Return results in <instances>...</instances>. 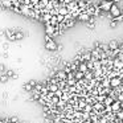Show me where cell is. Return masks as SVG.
<instances>
[{
  "label": "cell",
  "instance_id": "6da1fadb",
  "mask_svg": "<svg viewBox=\"0 0 123 123\" xmlns=\"http://www.w3.org/2000/svg\"><path fill=\"white\" fill-rule=\"evenodd\" d=\"M45 35H49L52 37H56L58 33H57V29L54 25L49 24V23H45Z\"/></svg>",
  "mask_w": 123,
  "mask_h": 123
},
{
  "label": "cell",
  "instance_id": "7a4b0ae2",
  "mask_svg": "<svg viewBox=\"0 0 123 123\" xmlns=\"http://www.w3.org/2000/svg\"><path fill=\"white\" fill-rule=\"evenodd\" d=\"M57 48H58V45H57V43L53 40V38L45 41V49H46V50H49V52H56Z\"/></svg>",
  "mask_w": 123,
  "mask_h": 123
},
{
  "label": "cell",
  "instance_id": "3957f363",
  "mask_svg": "<svg viewBox=\"0 0 123 123\" xmlns=\"http://www.w3.org/2000/svg\"><path fill=\"white\" fill-rule=\"evenodd\" d=\"M112 4H114V1H109V0H102L101 3H99V7H101V9L103 12H110V9H111Z\"/></svg>",
  "mask_w": 123,
  "mask_h": 123
},
{
  "label": "cell",
  "instance_id": "277c9868",
  "mask_svg": "<svg viewBox=\"0 0 123 123\" xmlns=\"http://www.w3.org/2000/svg\"><path fill=\"white\" fill-rule=\"evenodd\" d=\"M110 13H111V16L115 19V17H118V16L122 15V11H120V8L114 3V4H112V7H111V9H110Z\"/></svg>",
  "mask_w": 123,
  "mask_h": 123
},
{
  "label": "cell",
  "instance_id": "5b68a950",
  "mask_svg": "<svg viewBox=\"0 0 123 123\" xmlns=\"http://www.w3.org/2000/svg\"><path fill=\"white\" fill-rule=\"evenodd\" d=\"M122 83H123V81H122V78H120V77H115V78H111V80H110V86H111L112 89L120 86Z\"/></svg>",
  "mask_w": 123,
  "mask_h": 123
},
{
  "label": "cell",
  "instance_id": "8992f818",
  "mask_svg": "<svg viewBox=\"0 0 123 123\" xmlns=\"http://www.w3.org/2000/svg\"><path fill=\"white\" fill-rule=\"evenodd\" d=\"M0 6H1V8L4 9H12V7H13V3H12V0H0Z\"/></svg>",
  "mask_w": 123,
  "mask_h": 123
},
{
  "label": "cell",
  "instance_id": "52a82bcc",
  "mask_svg": "<svg viewBox=\"0 0 123 123\" xmlns=\"http://www.w3.org/2000/svg\"><path fill=\"white\" fill-rule=\"evenodd\" d=\"M4 35L7 36V38L11 41H16V36H15V29H6Z\"/></svg>",
  "mask_w": 123,
  "mask_h": 123
},
{
  "label": "cell",
  "instance_id": "ba28073f",
  "mask_svg": "<svg viewBox=\"0 0 123 123\" xmlns=\"http://www.w3.org/2000/svg\"><path fill=\"white\" fill-rule=\"evenodd\" d=\"M56 77L58 78V81H66V78H68V74L65 73V70H64V69H60V70H57V73H56Z\"/></svg>",
  "mask_w": 123,
  "mask_h": 123
},
{
  "label": "cell",
  "instance_id": "9c48e42d",
  "mask_svg": "<svg viewBox=\"0 0 123 123\" xmlns=\"http://www.w3.org/2000/svg\"><path fill=\"white\" fill-rule=\"evenodd\" d=\"M90 17H91V16H90V15L87 13V12H85V11H83V12H81V13H80V16H78L77 19L80 20V21H83V23H87L89 20H90Z\"/></svg>",
  "mask_w": 123,
  "mask_h": 123
},
{
  "label": "cell",
  "instance_id": "30bf717a",
  "mask_svg": "<svg viewBox=\"0 0 123 123\" xmlns=\"http://www.w3.org/2000/svg\"><path fill=\"white\" fill-rule=\"evenodd\" d=\"M114 69L115 70H122L123 69V61L122 60H119L117 57V58H114Z\"/></svg>",
  "mask_w": 123,
  "mask_h": 123
},
{
  "label": "cell",
  "instance_id": "8fae6325",
  "mask_svg": "<svg viewBox=\"0 0 123 123\" xmlns=\"http://www.w3.org/2000/svg\"><path fill=\"white\" fill-rule=\"evenodd\" d=\"M109 48L111 49V50H115V49H119V43H118L117 40H111L109 43Z\"/></svg>",
  "mask_w": 123,
  "mask_h": 123
},
{
  "label": "cell",
  "instance_id": "7c38bea8",
  "mask_svg": "<svg viewBox=\"0 0 123 123\" xmlns=\"http://www.w3.org/2000/svg\"><path fill=\"white\" fill-rule=\"evenodd\" d=\"M111 110H112L114 112H117V111H119V110H120V102L118 101V99L112 102V105H111Z\"/></svg>",
  "mask_w": 123,
  "mask_h": 123
},
{
  "label": "cell",
  "instance_id": "4fadbf2b",
  "mask_svg": "<svg viewBox=\"0 0 123 123\" xmlns=\"http://www.w3.org/2000/svg\"><path fill=\"white\" fill-rule=\"evenodd\" d=\"M41 98V93L40 91H36V90H32V101L35 102H38Z\"/></svg>",
  "mask_w": 123,
  "mask_h": 123
},
{
  "label": "cell",
  "instance_id": "5bb4252c",
  "mask_svg": "<svg viewBox=\"0 0 123 123\" xmlns=\"http://www.w3.org/2000/svg\"><path fill=\"white\" fill-rule=\"evenodd\" d=\"M74 78H75L77 81L83 80V78H85V73H82V72H80V70H77V72H74Z\"/></svg>",
  "mask_w": 123,
  "mask_h": 123
},
{
  "label": "cell",
  "instance_id": "9a60e30c",
  "mask_svg": "<svg viewBox=\"0 0 123 123\" xmlns=\"http://www.w3.org/2000/svg\"><path fill=\"white\" fill-rule=\"evenodd\" d=\"M78 70H80V72H82V73H86V72L89 70L87 64H86V62H81L80 66H78Z\"/></svg>",
  "mask_w": 123,
  "mask_h": 123
},
{
  "label": "cell",
  "instance_id": "2e32d148",
  "mask_svg": "<svg viewBox=\"0 0 123 123\" xmlns=\"http://www.w3.org/2000/svg\"><path fill=\"white\" fill-rule=\"evenodd\" d=\"M114 101H115V99L112 98V97L107 95V97H106V99L103 101V105H105V106H111V105H112V102H114Z\"/></svg>",
  "mask_w": 123,
  "mask_h": 123
},
{
  "label": "cell",
  "instance_id": "e0dca14e",
  "mask_svg": "<svg viewBox=\"0 0 123 123\" xmlns=\"http://www.w3.org/2000/svg\"><path fill=\"white\" fill-rule=\"evenodd\" d=\"M48 87H49V91H52V93H56V91L58 90V85H57V83H48Z\"/></svg>",
  "mask_w": 123,
  "mask_h": 123
},
{
  "label": "cell",
  "instance_id": "ac0fdd59",
  "mask_svg": "<svg viewBox=\"0 0 123 123\" xmlns=\"http://www.w3.org/2000/svg\"><path fill=\"white\" fill-rule=\"evenodd\" d=\"M52 16H53V15H52L50 12L43 13V20H44V23H49V21H50V19H52Z\"/></svg>",
  "mask_w": 123,
  "mask_h": 123
},
{
  "label": "cell",
  "instance_id": "d6986e66",
  "mask_svg": "<svg viewBox=\"0 0 123 123\" xmlns=\"http://www.w3.org/2000/svg\"><path fill=\"white\" fill-rule=\"evenodd\" d=\"M93 78H94V72L93 70H87V72L85 73V80L90 81V80H93Z\"/></svg>",
  "mask_w": 123,
  "mask_h": 123
},
{
  "label": "cell",
  "instance_id": "ffe728a7",
  "mask_svg": "<svg viewBox=\"0 0 123 123\" xmlns=\"http://www.w3.org/2000/svg\"><path fill=\"white\" fill-rule=\"evenodd\" d=\"M78 7H80V9L83 12L86 9V7H87V1H85V0H80V1H78Z\"/></svg>",
  "mask_w": 123,
  "mask_h": 123
},
{
  "label": "cell",
  "instance_id": "44dd1931",
  "mask_svg": "<svg viewBox=\"0 0 123 123\" xmlns=\"http://www.w3.org/2000/svg\"><path fill=\"white\" fill-rule=\"evenodd\" d=\"M8 81H9V77L6 73H1V74H0V83H7Z\"/></svg>",
  "mask_w": 123,
  "mask_h": 123
},
{
  "label": "cell",
  "instance_id": "7402d4cb",
  "mask_svg": "<svg viewBox=\"0 0 123 123\" xmlns=\"http://www.w3.org/2000/svg\"><path fill=\"white\" fill-rule=\"evenodd\" d=\"M101 85H102V87H110V78L105 77L103 80H102Z\"/></svg>",
  "mask_w": 123,
  "mask_h": 123
},
{
  "label": "cell",
  "instance_id": "603a6c76",
  "mask_svg": "<svg viewBox=\"0 0 123 123\" xmlns=\"http://www.w3.org/2000/svg\"><path fill=\"white\" fill-rule=\"evenodd\" d=\"M15 36H16V40H23L24 38V33L20 32V31H15Z\"/></svg>",
  "mask_w": 123,
  "mask_h": 123
},
{
  "label": "cell",
  "instance_id": "cb8c5ba5",
  "mask_svg": "<svg viewBox=\"0 0 123 123\" xmlns=\"http://www.w3.org/2000/svg\"><path fill=\"white\" fill-rule=\"evenodd\" d=\"M66 105H68V103H66V102L64 101V99H60V101H58V103H57L56 106L58 107V109H61V110H62V109H64L65 106H66Z\"/></svg>",
  "mask_w": 123,
  "mask_h": 123
},
{
  "label": "cell",
  "instance_id": "d4e9b609",
  "mask_svg": "<svg viewBox=\"0 0 123 123\" xmlns=\"http://www.w3.org/2000/svg\"><path fill=\"white\" fill-rule=\"evenodd\" d=\"M43 87H44V83H40V82H37L35 85V87H33V90H36V91H40L41 93V90H43Z\"/></svg>",
  "mask_w": 123,
  "mask_h": 123
},
{
  "label": "cell",
  "instance_id": "484cf974",
  "mask_svg": "<svg viewBox=\"0 0 123 123\" xmlns=\"http://www.w3.org/2000/svg\"><path fill=\"white\" fill-rule=\"evenodd\" d=\"M32 90H33V86L29 82H25L24 83V91H32Z\"/></svg>",
  "mask_w": 123,
  "mask_h": 123
},
{
  "label": "cell",
  "instance_id": "4316f807",
  "mask_svg": "<svg viewBox=\"0 0 123 123\" xmlns=\"http://www.w3.org/2000/svg\"><path fill=\"white\" fill-rule=\"evenodd\" d=\"M60 99H61V98H60V97H57L56 94H54V95L50 98V102H52L53 105H57V103H58V101H60Z\"/></svg>",
  "mask_w": 123,
  "mask_h": 123
},
{
  "label": "cell",
  "instance_id": "83f0119b",
  "mask_svg": "<svg viewBox=\"0 0 123 123\" xmlns=\"http://www.w3.org/2000/svg\"><path fill=\"white\" fill-rule=\"evenodd\" d=\"M49 24H52V25H54V27H57V25H58V21H57V16H52V19H50V21H49Z\"/></svg>",
  "mask_w": 123,
  "mask_h": 123
},
{
  "label": "cell",
  "instance_id": "f1b7e54d",
  "mask_svg": "<svg viewBox=\"0 0 123 123\" xmlns=\"http://www.w3.org/2000/svg\"><path fill=\"white\" fill-rule=\"evenodd\" d=\"M66 83H68V86H75L77 85V80H75V78H73V80H66Z\"/></svg>",
  "mask_w": 123,
  "mask_h": 123
},
{
  "label": "cell",
  "instance_id": "f546056e",
  "mask_svg": "<svg viewBox=\"0 0 123 123\" xmlns=\"http://www.w3.org/2000/svg\"><path fill=\"white\" fill-rule=\"evenodd\" d=\"M115 115H117V118H118V119L123 120V110H122V109H120L119 111H117V112H115Z\"/></svg>",
  "mask_w": 123,
  "mask_h": 123
},
{
  "label": "cell",
  "instance_id": "4dcf8cb0",
  "mask_svg": "<svg viewBox=\"0 0 123 123\" xmlns=\"http://www.w3.org/2000/svg\"><path fill=\"white\" fill-rule=\"evenodd\" d=\"M57 21H58V24H60V23H65V16H64V15H57Z\"/></svg>",
  "mask_w": 123,
  "mask_h": 123
},
{
  "label": "cell",
  "instance_id": "1f68e13d",
  "mask_svg": "<svg viewBox=\"0 0 123 123\" xmlns=\"http://www.w3.org/2000/svg\"><path fill=\"white\" fill-rule=\"evenodd\" d=\"M6 74L8 75L9 78H12L15 75V73H13V70H11V69H8V70H6Z\"/></svg>",
  "mask_w": 123,
  "mask_h": 123
},
{
  "label": "cell",
  "instance_id": "d6a6232c",
  "mask_svg": "<svg viewBox=\"0 0 123 123\" xmlns=\"http://www.w3.org/2000/svg\"><path fill=\"white\" fill-rule=\"evenodd\" d=\"M11 122L12 123H20V120H19L17 117H11Z\"/></svg>",
  "mask_w": 123,
  "mask_h": 123
},
{
  "label": "cell",
  "instance_id": "836d02e7",
  "mask_svg": "<svg viewBox=\"0 0 123 123\" xmlns=\"http://www.w3.org/2000/svg\"><path fill=\"white\" fill-rule=\"evenodd\" d=\"M86 64H87V68H89V70H93V61H91V60H90V61H87Z\"/></svg>",
  "mask_w": 123,
  "mask_h": 123
},
{
  "label": "cell",
  "instance_id": "e575fe53",
  "mask_svg": "<svg viewBox=\"0 0 123 123\" xmlns=\"http://www.w3.org/2000/svg\"><path fill=\"white\" fill-rule=\"evenodd\" d=\"M54 94H56L57 97H60V98H61V97H62V94H64V91H62V90H60V89H58V90H57Z\"/></svg>",
  "mask_w": 123,
  "mask_h": 123
},
{
  "label": "cell",
  "instance_id": "d590c367",
  "mask_svg": "<svg viewBox=\"0 0 123 123\" xmlns=\"http://www.w3.org/2000/svg\"><path fill=\"white\" fill-rule=\"evenodd\" d=\"M6 65H4V64H0V72H1V73H6Z\"/></svg>",
  "mask_w": 123,
  "mask_h": 123
},
{
  "label": "cell",
  "instance_id": "8d00e7d4",
  "mask_svg": "<svg viewBox=\"0 0 123 123\" xmlns=\"http://www.w3.org/2000/svg\"><path fill=\"white\" fill-rule=\"evenodd\" d=\"M110 27H111V28H115V27H117V21H115L114 19H112L111 21H110Z\"/></svg>",
  "mask_w": 123,
  "mask_h": 123
},
{
  "label": "cell",
  "instance_id": "74e56055",
  "mask_svg": "<svg viewBox=\"0 0 123 123\" xmlns=\"http://www.w3.org/2000/svg\"><path fill=\"white\" fill-rule=\"evenodd\" d=\"M118 101H119V102H123V93H119V94H118Z\"/></svg>",
  "mask_w": 123,
  "mask_h": 123
},
{
  "label": "cell",
  "instance_id": "f35d334b",
  "mask_svg": "<svg viewBox=\"0 0 123 123\" xmlns=\"http://www.w3.org/2000/svg\"><path fill=\"white\" fill-rule=\"evenodd\" d=\"M29 83H31V85L33 86V87H35V85H36V83H37V81H35V80H31V81H29Z\"/></svg>",
  "mask_w": 123,
  "mask_h": 123
},
{
  "label": "cell",
  "instance_id": "ab89813d",
  "mask_svg": "<svg viewBox=\"0 0 123 123\" xmlns=\"http://www.w3.org/2000/svg\"><path fill=\"white\" fill-rule=\"evenodd\" d=\"M119 48H120V50H123V43H122V44H120V45H119Z\"/></svg>",
  "mask_w": 123,
  "mask_h": 123
},
{
  "label": "cell",
  "instance_id": "60d3db41",
  "mask_svg": "<svg viewBox=\"0 0 123 123\" xmlns=\"http://www.w3.org/2000/svg\"><path fill=\"white\" fill-rule=\"evenodd\" d=\"M120 109L123 110V102H120Z\"/></svg>",
  "mask_w": 123,
  "mask_h": 123
},
{
  "label": "cell",
  "instance_id": "b9f144b4",
  "mask_svg": "<svg viewBox=\"0 0 123 123\" xmlns=\"http://www.w3.org/2000/svg\"><path fill=\"white\" fill-rule=\"evenodd\" d=\"M109 1H112V0H109Z\"/></svg>",
  "mask_w": 123,
  "mask_h": 123
},
{
  "label": "cell",
  "instance_id": "7bdbcfd3",
  "mask_svg": "<svg viewBox=\"0 0 123 123\" xmlns=\"http://www.w3.org/2000/svg\"><path fill=\"white\" fill-rule=\"evenodd\" d=\"M122 122H123V120H122Z\"/></svg>",
  "mask_w": 123,
  "mask_h": 123
}]
</instances>
